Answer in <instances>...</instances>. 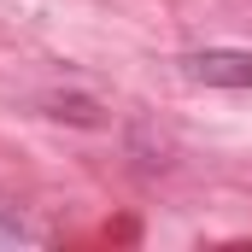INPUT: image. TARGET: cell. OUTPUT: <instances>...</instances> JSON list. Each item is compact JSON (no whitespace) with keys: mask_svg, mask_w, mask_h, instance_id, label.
I'll list each match as a JSON object with an SVG mask.
<instances>
[{"mask_svg":"<svg viewBox=\"0 0 252 252\" xmlns=\"http://www.w3.org/2000/svg\"><path fill=\"white\" fill-rule=\"evenodd\" d=\"M193 82L205 88H252V53L247 47H205V53H188L182 59Z\"/></svg>","mask_w":252,"mask_h":252,"instance_id":"cell-1","label":"cell"},{"mask_svg":"<svg viewBox=\"0 0 252 252\" xmlns=\"http://www.w3.org/2000/svg\"><path fill=\"white\" fill-rule=\"evenodd\" d=\"M24 241H35V235H30L18 217H6V211H0V247H24Z\"/></svg>","mask_w":252,"mask_h":252,"instance_id":"cell-2","label":"cell"}]
</instances>
